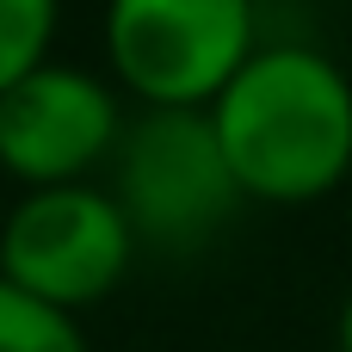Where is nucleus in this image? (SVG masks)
Instances as JSON below:
<instances>
[{
    "label": "nucleus",
    "instance_id": "obj_5",
    "mask_svg": "<svg viewBox=\"0 0 352 352\" xmlns=\"http://www.w3.org/2000/svg\"><path fill=\"white\" fill-rule=\"evenodd\" d=\"M124 99L80 62H37L0 93V167L31 186H74L111 161L124 136Z\"/></svg>",
    "mask_w": 352,
    "mask_h": 352
},
{
    "label": "nucleus",
    "instance_id": "obj_3",
    "mask_svg": "<svg viewBox=\"0 0 352 352\" xmlns=\"http://www.w3.org/2000/svg\"><path fill=\"white\" fill-rule=\"evenodd\" d=\"M260 50L254 0H105L111 80L142 111H204Z\"/></svg>",
    "mask_w": 352,
    "mask_h": 352
},
{
    "label": "nucleus",
    "instance_id": "obj_2",
    "mask_svg": "<svg viewBox=\"0 0 352 352\" xmlns=\"http://www.w3.org/2000/svg\"><path fill=\"white\" fill-rule=\"evenodd\" d=\"M105 192L118 198L136 248L167 260L210 248L241 210V186L210 111H136L105 161Z\"/></svg>",
    "mask_w": 352,
    "mask_h": 352
},
{
    "label": "nucleus",
    "instance_id": "obj_8",
    "mask_svg": "<svg viewBox=\"0 0 352 352\" xmlns=\"http://www.w3.org/2000/svg\"><path fill=\"white\" fill-rule=\"evenodd\" d=\"M334 346L352 352V291H346V303H340V316H334Z\"/></svg>",
    "mask_w": 352,
    "mask_h": 352
},
{
    "label": "nucleus",
    "instance_id": "obj_4",
    "mask_svg": "<svg viewBox=\"0 0 352 352\" xmlns=\"http://www.w3.org/2000/svg\"><path fill=\"white\" fill-rule=\"evenodd\" d=\"M136 260V235L118 198L99 179L74 186H31L0 217V278L50 309H93L105 303Z\"/></svg>",
    "mask_w": 352,
    "mask_h": 352
},
{
    "label": "nucleus",
    "instance_id": "obj_6",
    "mask_svg": "<svg viewBox=\"0 0 352 352\" xmlns=\"http://www.w3.org/2000/svg\"><path fill=\"white\" fill-rule=\"evenodd\" d=\"M0 352H93L68 309H50L0 278Z\"/></svg>",
    "mask_w": 352,
    "mask_h": 352
},
{
    "label": "nucleus",
    "instance_id": "obj_7",
    "mask_svg": "<svg viewBox=\"0 0 352 352\" xmlns=\"http://www.w3.org/2000/svg\"><path fill=\"white\" fill-rule=\"evenodd\" d=\"M62 0H0V93L25 80L37 62H50Z\"/></svg>",
    "mask_w": 352,
    "mask_h": 352
},
{
    "label": "nucleus",
    "instance_id": "obj_1",
    "mask_svg": "<svg viewBox=\"0 0 352 352\" xmlns=\"http://www.w3.org/2000/svg\"><path fill=\"white\" fill-rule=\"evenodd\" d=\"M241 198L316 204L352 173V74L316 43H260L204 105Z\"/></svg>",
    "mask_w": 352,
    "mask_h": 352
}]
</instances>
